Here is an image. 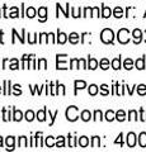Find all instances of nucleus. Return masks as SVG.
I'll list each match as a JSON object with an SVG mask.
<instances>
[{"instance_id": "1", "label": "nucleus", "mask_w": 146, "mask_h": 152, "mask_svg": "<svg viewBox=\"0 0 146 152\" xmlns=\"http://www.w3.org/2000/svg\"><path fill=\"white\" fill-rule=\"evenodd\" d=\"M101 41L106 45H112L114 41V33L109 28H104L101 33Z\"/></svg>"}, {"instance_id": "2", "label": "nucleus", "mask_w": 146, "mask_h": 152, "mask_svg": "<svg viewBox=\"0 0 146 152\" xmlns=\"http://www.w3.org/2000/svg\"><path fill=\"white\" fill-rule=\"evenodd\" d=\"M117 39L121 45H127L130 42V31L127 28H121L117 33Z\"/></svg>"}, {"instance_id": "3", "label": "nucleus", "mask_w": 146, "mask_h": 152, "mask_svg": "<svg viewBox=\"0 0 146 152\" xmlns=\"http://www.w3.org/2000/svg\"><path fill=\"white\" fill-rule=\"evenodd\" d=\"M79 118V108L71 105L66 109V119L69 122H75Z\"/></svg>"}, {"instance_id": "4", "label": "nucleus", "mask_w": 146, "mask_h": 152, "mask_svg": "<svg viewBox=\"0 0 146 152\" xmlns=\"http://www.w3.org/2000/svg\"><path fill=\"white\" fill-rule=\"evenodd\" d=\"M142 37H144V33L141 29H139V28H136V29L132 31V39H134L135 45H140L141 41H142Z\"/></svg>"}, {"instance_id": "5", "label": "nucleus", "mask_w": 146, "mask_h": 152, "mask_svg": "<svg viewBox=\"0 0 146 152\" xmlns=\"http://www.w3.org/2000/svg\"><path fill=\"white\" fill-rule=\"evenodd\" d=\"M64 55H57L56 56V69L57 70H67V66L65 61H61L62 60Z\"/></svg>"}, {"instance_id": "6", "label": "nucleus", "mask_w": 146, "mask_h": 152, "mask_svg": "<svg viewBox=\"0 0 146 152\" xmlns=\"http://www.w3.org/2000/svg\"><path fill=\"white\" fill-rule=\"evenodd\" d=\"M136 142H137V137H136L134 132H130L128 134H127V146L132 148V147L136 146Z\"/></svg>"}, {"instance_id": "7", "label": "nucleus", "mask_w": 146, "mask_h": 152, "mask_svg": "<svg viewBox=\"0 0 146 152\" xmlns=\"http://www.w3.org/2000/svg\"><path fill=\"white\" fill-rule=\"evenodd\" d=\"M12 33H13V39H12V43H15V37H18L19 38V41H21V43H24V34H26V29H22V36H18V33H17V31L15 29H13L12 31Z\"/></svg>"}, {"instance_id": "8", "label": "nucleus", "mask_w": 146, "mask_h": 152, "mask_svg": "<svg viewBox=\"0 0 146 152\" xmlns=\"http://www.w3.org/2000/svg\"><path fill=\"white\" fill-rule=\"evenodd\" d=\"M38 17H40V22H46L47 20V8L46 7H41L38 9Z\"/></svg>"}, {"instance_id": "9", "label": "nucleus", "mask_w": 146, "mask_h": 152, "mask_svg": "<svg viewBox=\"0 0 146 152\" xmlns=\"http://www.w3.org/2000/svg\"><path fill=\"white\" fill-rule=\"evenodd\" d=\"M121 61H122V57H121V56L116 57V58H113V60H112V62H111L112 69H113V70H120V69L122 67Z\"/></svg>"}, {"instance_id": "10", "label": "nucleus", "mask_w": 146, "mask_h": 152, "mask_svg": "<svg viewBox=\"0 0 146 152\" xmlns=\"http://www.w3.org/2000/svg\"><path fill=\"white\" fill-rule=\"evenodd\" d=\"M66 41H67V34H65L61 31H57V39H56V42L60 45H64V43H66Z\"/></svg>"}, {"instance_id": "11", "label": "nucleus", "mask_w": 146, "mask_h": 152, "mask_svg": "<svg viewBox=\"0 0 146 152\" xmlns=\"http://www.w3.org/2000/svg\"><path fill=\"white\" fill-rule=\"evenodd\" d=\"M74 85H75V95L78 94V90H81L87 86V83L83 81V80H75L74 81Z\"/></svg>"}, {"instance_id": "12", "label": "nucleus", "mask_w": 146, "mask_h": 152, "mask_svg": "<svg viewBox=\"0 0 146 152\" xmlns=\"http://www.w3.org/2000/svg\"><path fill=\"white\" fill-rule=\"evenodd\" d=\"M135 67L137 70H145V56L140 57L135 61Z\"/></svg>"}, {"instance_id": "13", "label": "nucleus", "mask_w": 146, "mask_h": 152, "mask_svg": "<svg viewBox=\"0 0 146 152\" xmlns=\"http://www.w3.org/2000/svg\"><path fill=\"white\" fill-rule=\"evenodd\" d=\"M137 142L140 147H142V148H145L146 147V132H141L139 137H137Z\"/></svg>"}, {"instance_id": "14", "label": "nucleus", "mask_w": 146, "mask_h": 152, "mask_svg": "<svg viewBox=\"0 0 146 152\" xmlns=\"http://www.w3.org/2000/svg\"><path fill=\"white\" fill-rule=\"evenodd\" d=\"M14 143H15V138H14L13 136L7 137V140H5L7 150H14Z\"/></svg>"}, {"instance_id": "15", "label": "nucleus", "mask_w": 146, "mask_h": 152, "mask_svg": "<svg viewBox=\"0 0 146 152\" xmlns=\"http://www.w3.org/2000/svg\"><path fill=\"white\" fill-rule=\"evenodd\" d=\"M46 113H47V108H43L42 110H38L36 114V118L40 122H45L46 121Z\"/></svg>"}, {"instance_id": "16", "label": "nucleus", "mask_w": 146, "mask_h": 152, "mask_svg": "<svg viewBox=\"0 0 146 152\" xmlns=\"http://www.w3.org/2000/svg\"><path fill=\"white\" fill-rule=\"evenodd\" d=\"M23 119V113L21 110H17L15 108H13V121L21 122Z\"/></svg>"}, {"instance_id": "17", "label": "nucleus", "mask_w": 146, "mask_h": 152, "mask_svg": "<svg viewBox=\"0 0 146 152\" xmlns=\"http://www.w3.org/2000/svg\"><path fill=\"white\" fill-rule=\"evenodd\" d=\"M79 34L78 33H75V32H73V33H70L69 34V42L71 45H76V43H79Z\"/></svg>"}, {"instance_id": "18", "label": "nucleus", "mask_w": 146, "mask_h": 152, "mask_svg": "<svg viewBox=\"0 0 146 152\" xmlns=\"http://www.w3.org/2000/svg\"><path fill=\"white\" fill-rule=\"evenodd\" d=\"M98 61L95 58H93V57H89L88 58V69H90V70H95L98 67Z\"/></svg>"}, {"instance_id": "19", "label": "nucleus", "mask_w": 146, "mask_h": 152, "mask_svg": "<svg viewBox=\"0 0 146 152\" xmlns=\"http://www.w3.org/2000/svg\"><path fill=\"white\" fill-rule=\"evenodd\" d=\"M111 15H112V9L102 4V17L103 18H109Z\"/></svg>"}, {"instance_id": "20", "label": "nucleus", "mask_w": 146, "mask_h": 152, "mask_svg": "<svg viewBox=\"0 0 146 152\" xmlns=\"http://www.w3.org/2000/svg\"><path fill=\"white\" fill-rule=\"evenodd\" d=\"M134 66H135V62H134L132 58H126V60L123 61V67H125L126 70H132Z\"/></svg>"}, {"instance_id": "21", "label": "nucleus", "mask_w": 146, "mask_h": 152, "mask_svg": "<svg viewBox=\"0 0 146 152\" xmlns=\"http://www.w3.org/2000/svg\"><path fill=\"white\" fill-rule=\"evenodd\" d=\"M80 117H81V121L83 122H89L92 119V113L89 110H83L81 114H80Z\"/></svg>"}, {"instance_id": "22", "label": "nucleus", "mask_w": 146, "mask_h": 152, "mask_svg": "<svg viewBox=\"0 0 146 152\" xmlns=\"http://www.w3.org/2000/svg\"><path fill=\"white\" fill-rule=\"evenodd\" d=\"M88 93H89V95L94 96V95H97L98 93H99V88H98L95 84H92L90 86H89V89H88Z\"/></svg>"}, {"instance_id": "23", "label": "nucleus", "mask_w": 146, "mask_h": 152, "mask_svg": "<svg viewBox=\"0 0 146 152\" xmlns=\"http://www.w3.org/2000/svg\"><path fill=\"white\" fill-rule=\"evenodd\" d=\"M78 143H79V146L80 147H88V145H89V138L88 137H85V136H83V137H80V138L78 140Z\"/></svg>"}, {"instance_id": "24", "label": "nucleus", "mask_w": 146, "mask_h": 152, "mask_svg": "<svg viewBox=\"0 0 146 152\" xmlns=\"http://www.w3.org/2000/svg\"><path fill=\"white\" fill-rule=\"evenodd\" d=\"M116 119L118 121V122H123L126 119V113H125V110L120 109L118 112H116Z\"/></svg>"}, {"instance_id": "25", "label": "nucleus", "mask_w": 146, "mask_h": 152, "mask_svg": "<svg viewBox=\"0 0 146 152\" xmlns=\"http://www.w3.org/2000/svg\"><path fill=\"white\" fill-rule=\"evenodd\" d=\"M104 117H106V121L112 122V121L116 119V113L113 112V110H107L106 114H104Z\"/></svg>"}, {"instance_id": "26", "label": "nucleus", "mask_w": 146, "mask_h": 152, "mask_svg": "<svg viewBox=\"0 0 146 152\" xmlns=\"http://www.w3.org/2000/svg\"><path fill=\"white\" fill-rule=\"evenodd\" d=\"M36 14H37V10H36L33 7H29L26 10V17H28V18H34Z\"/></svg>"}, {"instance_id": "27", "label": "nucleus", "mask_w": 146, "mask_h": 152, "mask_svg": "<svg viewBox=\"0 0 146 152\" xmlns=\"http://www.w3.org/2000/svg\"><path fill=\"white\" fill-rule=\"evenodd\" d=\"M10 84L9 80H4V95H10Z\"/></svg>"}, {"instance_id": "28", "label": "nucleus", "mask_w": 146, "mask_h": 152, "mask_svg": "<svg viewBox=\"0 0 146 152\" xmlns=\"http://www.w3.org/2000/svg\"><path fill=\"white\" fill-rule=\"evenodd\" d=\"M99 67H101L102 70H108V69H109V60L102 58L101 62H99Z\"/></svg>"}, {"instance_id": "29", "label": "nucleus", "mask_w": 146, "mask_h": 152, "mask_svg": "<svg viewBox=\"0 0 146 152\" xmlns=\"http://www.w3.org/2000/svg\"><path fill=\"white\" fill-rule=\"evenodd\" d=\"M113 15H114L116 18H122L123 17V9H122L121 7H116L114 10H113Z\"/></svg>"}, {"instance_id": "30", "label": "nucleus", "mask_w": 146, "mask_h": 152, "mask_svg": "<svg viewBox=\"0 0 146 152\" xmlns=\"http://www.w3.org/2000/svg\"><path fill=\"white\" fill-rule=\"evenodd\" d=\"M137 94L140 95V96H144V95H146V85L145 84L137 85Z\"/></svg>"}, {"instance_id": "31", "label": "nucleus", "mask_w": 146, "mask_h": 152, "mask_svg": "<svg viewBox=\"0 0 146 152\" xmlns=\"http://www.w3.org/2000/svg\"><path fill=\"white\" fill-rule=\"evenodd\" d=\"M56 9H57V12H62V13H64V15L66 17V18H69V3L66 4V10H64L62 7H61L59 3L56 4Z\"/></svg>"}, {"instance_id": "32", "label": "nucleus", "mask_w": 146, "mask_h": 152, "mask_svg": "<svg viewBox=\"0 0 146 152\" xmlns=\"http://www.w3.org/2000/svg\"><path fill=\"white\" fill-rule=\"evenodd\" d=\"M18 146L19 147H27L28 146V141H27V137L22 136L18 138Z\"/></svg>"}, {"instance_id": "33", "label": "nucleus", "mask_w": 146, "mask_h": 152, "mask_svg": "<svg viewBox=\"0 0 146 152\" xmlns=\"http://www.w3.org/2000/svg\"><path fill=\"white\" fill-rule=\"evenodd\" d=\"M10 70H18L19 69V62H18L17 58H12L10 60V66H9Z\"/></svg>"}, {"instance_id": "34", "label": "nucleus", "mask_w": 146, "mask_h": 152, "mask_svg": "<svg viewBox=\"0 0 146 152\" xmlns=\"http://www.w3.org/2000/svg\"><path fill=\"white\" fill-rule=\"evenodd\" d=\"M101 146V138L98 136H94L92 138V147H94V148H97V147Z\"/></svg>"}, {"instance_id": "35", "label": "nucleus", "mask_w": 146, "mask_h": 152, "mask_svg": "<svg viewBox=\"0 0 146 152\" xmlns=\"http://www.w3.org/2000/svg\"><path fill=\"white\" fill-rule=\"evenodd\" d=\"M140 118L137 117V112L136 110H130L128 112V121H139Z\"/></svg>"}, {"instance_id": "36", "label": "nucleus", "mask_w": 146, "mask_h": 152, "mask_svg": "<svg viewBox=\"0 0 146 152\" xmlns=\"http://www.w3.org/2000/svg\"><path fill=\"white\" fill-rule=\"evenodd\" d=\"M31 57H32V55H23V57H22V69L27 67V62L29 61Z\"/></svg>"}, {"instance_id": "37", "label": "nucleus", "mask_w": 146, "mask_h": 152, "mask_svg": "<svg viewBox=\"0 0 146 152\" xmlns=\"http://www.w3.org/2000/svg\"><path fill=\"white\" fill-rule=\"evenodd\" d=\"M24 118H26L27 122H32V121L34 119V113L32 112V110H27V113L24 114Z\"/></svg>"}, {"instance_id": "38", "label": "nucleus", "mask_w": 146, "mask_h": 152, "mask_svg": "<svg viewBox=\"0 0 146 152\" xmlns=\"http://www.w3.org/2000/svg\"><path fill=\"white\" fill-rule=\"evenodd\" d=\"M45 143L47 147H54L56 146V143L54 142V137L52 136H48V137H46V141H45Z\"/></svg>"}, {"instance_id": "39", "label": "nucleus", "mask_w": 146, "mask_h": 152, "mask_svg": "<svg viewBox=\"0 0 146 152\" xmlns=\"http://www.w3.org/2000/svg\"><path fill=\"white\" fill-rule=\"evenodd\" d=\"M56 147H65V137L59 136L56 140Z\"/></svg>"}, {"instance_id": "40", "label": "nucleus", "mask_w": 146, "mask_h": 152, "mask_svg": "<svg viewBox=\"0 0 146 152\" xmlns=\"http://www.w3.org/2000/svg\"><path fill=\"white\" fill-rule=\"evenodd\" d=\"M79 64H80V61L78 58H73L71 61H70L69 69H79Z\"/></svg>"}, {"instance_id": "41", "label": "nucleus", "mask_w": 146, "mask_h": 152, "mask_svg": "<svg viewBox=\"0 0 146 152\" xmlns=\"http://www.w3.org/2000/svg\"><path fill=\"white\" fill-rule=\"evenodd\" d=\"M69 137V147H76V145H78V138L76 137H71V136H67Z\"/></svg>"}, {"instance_id": "42", "label": "nucleus", "mask_w": 146, "mask_h": 152, "mask_svg": "<svg viewBox=\"0 0 146 152\" xmlns=\"http://www.w3.org/2000/svg\"><path fill=\"white\" fill-rule=\"evenodd\" d=\"M102 119H103V113H102L101 110H95V112H94V118H93V121L98 122V121H102Z\"/></svg>"}, {"instance_id": "43", "label": "nucleus", "mask_w": 146, "mask_h": 152, "mask_svg": "<svg viewBox=\"0 0 146 152\" xmlns=\"http://www.w3.org/2000/svg\"><path fill=\"white\" fill-rule=\"evenodd\" d=\"M59 115V110H56L54 114L51 113L50 110H48V117L51 118V123H50V126H54V123H55V119H56V117Z\"/></svg>"}, {"instance_id": "44", "label": "nucleus", "mask_w": 146, "mask_h": 152, "mask_svg": "<svg viewBox=\"0 0 146 152\" xmlns=\"http://www.w3.org/2000/svg\"><path fill=\"white\" fill-rule=\"evenodd\" d=\"M10 10H12V13L9 14V17H10V18H18V15H19V10H18V8L13 7Z\"/></svg>"}, {"instance_id": "45", "label": "nucleus", "mask_w": 146, "mask_h": 152, "mask_svg": "<svg viewBox=\"0 0 146 152\" xmlns=\"http://www.w3.org/2000/svg\"><path fill=\"white\" fill-rule=\"evenodd\" d=\"M37 69H47V61L45 58H40L38 60V66Z\"/></svg>"}, {"instance_id": "46", "label": "nucleus", "mask_w": 146, "mask_h": 152, "mask_svg": "<svg viewBox=\"0 0 146 152\" xmlns=\"http://www.w3.org/2000/svg\"><path fill=\"white\" fill-rule=\"evenodd\" d=\"M10 119H12V118H10V115H9V112H7V108H3V121L8 122Z\"/></svg>"}, {"instance_id": "47", "label": "nucleus", "mask_w": 146, "mask_h": 152, "mask_svg": "<svg viewBox=\"0 0 146 152\" xmlns=\"http://www.w3.org/2000/svg\"><path fill=\"white\" fill-rule=\"evenodd\" d=\"M101 94H102V95H104V96L109 94V90H108V85H106V84L101 85Z\"/></svg>"}, {"instance_id": "48", "label": "nucleus", "mask_w": 146, "mask_h": 152, "mask_svg": "<svg viewBox=\"0 0 146 152\" xmlns=\"http://www.w3.org/2000/svg\"><path fill=\"white\" fill-rule=\"evenodd\" d=\"M114 143H116V145H118V143H120L121 147L123 146V133H120V134H118V138L114 141Z\"/></svg>"}, {"instance_id": "49", "label": "nucleus", "mask_w": 146, "mask_h": 152, "mask_svg": "<svg viewBox=\"0 0 146 152\" xmlns=\"http://www.w3.org/2000/svg\"><path fill=\"white\" fill-rule=\"evenodd\" d=\"M140 121L141 122H146V112L142 108H140Z\"/></svg>"}, {"instance_id": "50", "label": "nucleus", "mask_w": 146, "mask_h": 152, "mask_svg": "<svg viewBox=\"0 0 146 152\" xmlns=\"http://www.w3.org/2000/svg\"><path fill=\"white\" fill-rule=\"evenodd\" d=\"M13 89L15 90V93H14V95H15V96H18V95H21L22 94V90H21V85H18V84H15L13 86Z\"/></svg>"}, {"instance_id": "51", "label": "nucleus", "mask_w": 146, "mask_h": 152, "mask_svg": "<svg viewBox=\"0 0 146 152\" xmlns=\"http://www.w3.org/2000/svg\"><path fill=\"white\" fill-rule=\"evenodd\" d=\"M71 15L74 18H79V17H83V15H80V10L78 12V9H75V8H71Z\"/></svg>"}, {"instance_id": "52", "label": "nucleus", "mask_w": 146, "mask_h": 152, "mask_svg": "<svg viewBox=\"0 0 146 152\" xmlns=\"http://www.w3.org/2000/svg\"><path fill=\"white\" fill-rule=\"evenodd\" d=\"M92 9L93 8H85L84 9V14H83V17H92Z\"/></svg>"}, {"instance_id": "53", "label": "nucleus", "mask_w": 146, "mask_h": 152, "mask_svg": "<svg viewBox=\"0 0 146 152\" xmlns=\"http://www.w3.org/2000/svg\"><path fill=\"white\" fill-rule=\"evenodd\" d=\"M92 17H99V8L98 7H94L93 9H92Z\"/></svg>"}, {"instance_id": "54", "label": "nucleus", "mask_w": 146, "mask_h": 152, "mask_svg": "<svg viewBox=\"0 0 146 152\" xmlns=\"http://www.w3.org/2000/svg\"><path fill=\"white\" fill-rule=\"evenodd\" d=\"M79 61H80V65H81L83 69H88V65H87V62H85V60H84V58H80Z\"/></svg>"}, {"instance_id": "55", "label": "nucleus", "mask_w": 146, "mask_h": 152, "mask_svg": "<svg viewBox=\"0 0 146 152\" xmlns=\"http://www.w3.org/2000/svg\"><path fill=\"white\" fill-rule=\"evenodd\" d=\"M126 88H127V90H128V94H130V95H132V94H134V86H132V88H130V86H127V85H126Z\"/></svg>"}, {"instance_id": "56", "label": "nucleus", "mask_w": 146, "mask_h": 152, "mask_svg": "<svg viewBox=\"0 0 146 152\" xmlns=\"http://www.w3.org/2000/svg\"><path fill=\"white\" fill-rule=\"evenodd\" d=\"M3 34H4V32L3 31H0V43H4V41H3Z\"/></svg>"}, {"instance_id": "57", "label": "nucleus", "mask_w": 146, "mask_h": 152, "mask_svg": "<svg viewBox=\"0 0 146 152\" xmlns=\"http://www.w3.org/2000/svg\"><path fill=\"white\" fill-rule=\"evenodd\" d=\"M61 94H62V95H65V86H64L62 84H61Z\"/></svg>"}, {"instance_id": "58", "label": "nucleus", "mask_w": 146, "mask_h": 152, "mask_svg": "<svg viewBox=\"0 0 146 152\" xmlns=\"http://www.w3.org/2000/svg\"><path fill=\"white\" fill-rule=\"evenodd\" d=\"M7 62H8V60H7V58L3 61V69H5V67H7Z\"/></svg>"}, {"instance_id": "59", "label": "nucleus", "mask_w": 146, "mask_h": 152, "mask_svg": "<svg viewBox=\"0 0 146 152\" xmlns=\"http://www.w3.org/2000/svg\"><path fill=\"white\" fill-rule=\"evenodd\" d=\"M0 147H3V137L0 136Z\"/></svg>"}, {"instance_id": "60", "label": "nucleus", "mask_w": 146, "mask_h": 152, "mask_svg": "<svg viewBox=\"0 0 146 152\" xmlns=\"http://www.w3.org/2000/svg\"><path fill=\"white\" fill-rule=\"evenodd\" d=\"M144 33H145V43H146V29H145V32H144Z\"/></svg>"}, {"instance_id": "61", "label": "nucleus", "mask_w": 146, "mask_h": 152, "mask_svg": "<svg viewBox=\"0 0 146 152\" xmlns=\"http://www.w3.org/2000/svg\"><path fill=\"white\" fill-rule=\"evenodd\" d=\"M0 93H1V86H0Z\"/></svg>"}, {"instance_id": "62", "label": "nucleus", "mask_w": 146, "mask_h": 152, "mask_svg": "<svg viewBox=\"0 0 146 152\" xmlns=\"http://www.w3.org/2000/svg\"><path fill=\"white\" fill-rule=\"evenodd\" d=\"M144 17H146V12H145V15H144Z\"/></svg>"}, {"instance_id": "63", "label": "nucleus", "mask_w": 146, "mask_h": 152, "mask_svg": "<svg viewBox=\"0 0 146 152\" xmlns=\"http://www.w3.org/2000/svg\"><path fill=\"white\" fill-rule=\"evenodd\" d=\"M0 17H1V14H0Z\"/></svg>"}]
</instances>
